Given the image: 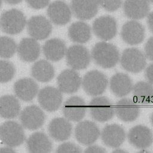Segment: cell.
I'll use <instances>...</instances> for the list:
<instances>
[{"label":"cell","instance_id":"cell-1","mask_svg":"<svg viewBox=\"0 0 153 153\" xmlns=\"http://www.w3.org/2000/svg\"><path fill=\"white\" fill-rule=\"evenodd\" d=\"M91 57L99 66L110 69L114 68L120 60V53L117 48L113 44L100 42L93 48Z\"/></svg>","mask_w":153,"mask_h":153},{"label":"cell","instance_id":"cell-2","mask_svg":"<svg viewBox=\"0 0 153 153\" xmlns=\"http://www.w3.org/2000/svg\"><path fill=\"white\" fill-rule=\"evenodd\" d=\"M26 25L24 14L17 9L4 11L0 16V28L4 33L16 35L20 33Z\"/></svg>","mask_w":153,"mask_h":153},{"label":"cell","instance_id":"cell-3","mask_svg":"<svg viewBox=\"0 0 153 153\" xmlns=\"http://www.w3.org/2000/svg\"><path fill=\"white\" fill-rule=\"evenodd\" d=\"M0 140L12 148L20 146L25 140L23 126L14 121L5 122L0 126Z\"/></svg>","mask_w":153,"mask_h":153},{"label":"cell","instance_id":"cell-4","mask_svg":"<svg viewBox=\"0 0 153 153\" xmlns=\"http://www.w3.org/2000/svg\"><path fill=\"white\" fill-rule=\"evenodd\" d=\"M120 62L123 69L134 74L142 71L147 65L145 54L136 48L126 49L120 59Z\"/></svg>","mask_w":153,"mask_h":153},{"label":"cell","instance_id":"cell-5","mask_svg":"<svg viewBox=\"0 0 153 153\" xmlns=\"http://www.w3.org/2000/svg\"><path fill=\"white\" fill-rule=\"evenodd\" d=\"M81 85L88 95L96 97L105 92L108 85V80L103 73L98 71H92L83 77Z\"/></svg>","mask_w":153,"mask_h":153},{"label":"cell","instance_id":"cell-6","mask_svg":"<svg viewBox=\"0 0 153 153\" xmlns=\"http://www.w3.org/2000/svg\"><path fill=\"white\" fill-rule=\"evenodd\" d=\"M88 108L91 117L99 122L110 120L115 114L112 104L104 97H98L93 98L89 104Z\"/></svg>","mask_w":153,"mask_h":153},{"label":"cell","instance_id":"cell-7","mask_svg":"<svg viewBox=\"0 0 153 153\" xmlns=\"http://www.w3.org/2000/svg\"><path fill=\"white\" fill-rule=\"evenodd\" d=\"M65 55L68 65L76 71L86 69L90 63L91 56L88 50L81 45L71 46Z\"/></svg>","mask_w":153,"mask_h":153},{"label":"cell","instance_id":"cell-8","mask_svg":"<svg viewBox=\"0 0 153 153\" xmlns=\"http://www.w3.org/2000/svg\"><path fill=\"white\" fill-rule=\"evenodd\" d=\"M92 30L98 38L105 41L111 40L117 32V22L111 16L99 17L93 22Z\"/></svg>","mask_w":153,"mask_h":153},{"label":"cell","instance_id":"cell-9","mask_svg":"<svg viewBox=\"0 0 153 153\" xmlns=\"http://www.w3.org/2000/svg\"><path fill=\"white\" fill-rule=\"evenodd\" d=\"M62 92L55 87L46 86L41 89L38 94V101L41 107L49 112L55 111L62 102Z\"/></svg>","mask_w":153,"mask_h":153},{"label":"cell","instance_id":"cell-10","mask_svg":"<svg viewBox=\"0 0 153 153\" xmlns=\"http://www.w3.org/2000/svg\"><path fill=\"white\" fill-rule=\"evenodd\" d=\"M22 126L33 131L41 128L44 123L46 115L43 111L37 105H30L24 108L20 114Z\"/></svg>","mask_w":153,"mask_h":153},{"label":"cell","instance_id":"cell-11","mask_svg":"<svg viewBox=\"0 0 153 153\" xmlns=\"http://www.w3.org/2000/svg\"><path fill=\"white\" fill-rule=\"evenodd\" d=\"M100 132L99 127L93 122L82 121L75 129V137L77 141L84 146H91L99 138Z\"/></svg>","mask_w":153,"mask_h":153},{"label":"cell","instance_id":"cell-12","mask_svg":"<svg viewBox=\"0 0 153 153\" xmlns=\"http://www.w3.org/2000/svg\"><path fill=\"white\" fill-rule=\"evenodd\" d=\"M29 35L36 40L47 38L52 32L51 22L43 16L32 17L26 23Z\"/></svg>","mask_w":153,"mask_h":153},{"label":"cell","instance_id":"cell-13","mask_svg":"<svg viewBox=\"0 0 153 153\" xmlns=\"http://www.w3.org/2000/svg\"><path fill=\"white\" fill-rule=\"evenodd\" d=\"M71 7L64 1H55L49 5L47 15L52 23L56 25L63 26L68 23L71 19Z\"/></svg>","mask_w":153,"mask_h":153},{"label":"cell","instance_id":"cell-14","mask_svg":"<svg viewBox=\"0 0 153 153\" xmlns=\"http://www.w3.org/2000/svg\"><path fill=\"white\" fill-rule=\"evenodd\" d=\"M128 138L130 144L136 149L146 150L153 143V134L148 127L138 125L129 131Z\"/></svg>","mask_w":153,"mask_h":153},{"label":"cell","instance_id":"cell-15","mask_svg":"<svg viewBox=\"0 0 153 153\" xmlns=\"http://www.w3.org/2000/svg\"><path fill=\"white\" fill-rule=\"evenodd\" d=\"M121 36L128 44H140L145 38V27L141 23L135 20L129 21L123 26Z\"/></svg>","mask_w":153,"mask_h":153},{"label":"cell","instance_id":"cell-16","mask_svg":"<svg viewBox=\"0 0 153 153\" xmlns=\"http://www.w3.org/2000/svg\"><path fill=\"white\" fill-rule=\"evenodd\" d=\"M62 111L68 120L80 122L85 117L86 104L82 98L76 96L71 97L64 103Z\"/></svg>","mask_w":153,"mask_h":153},{"label":"cell","instance_id":"cell-17","mask_svg":"<svg viewBox=\"0 0 153 153\" xmlns=\"http://www.w3.org/2000/svg\"><path fill=\"white\" fill-rule=\"evenodd\" d=\"M98 0H72V13L78 19L87 20L92 19L98 12Z\"/></svg>","mask_w":153,"mask_h":153},{"label":"cell","instance_id":"cell-18","mask_svg":"<svg viewBox=\"0 0 153 153\" xmlns=\"http://www.w3.org/2000/svg\"><path fill=\"white\" fill-rule=\"evenodd\" d=\"M102 141L105 146L117 149L124 142L126 134L124 129L117 124L106 126L100 133Z\"/></svg>","mask_w":153,"mask_h":153},{"label":"cell","instance_id":"cell-19","mask_svg":"<svg viewBox=\"0 0 153 153\" xmlns=\"http://www.w3.org/2000/svg\"><path fill=\"white\" fill-rule=\"evenodd\" d=\"M114 110L117 116L126 122L135 121L140 114V108L138 103L130 98L120 100L117 102Z\"/></svg>","mask_w":153,"mask_h":153},{"label":"cell","instance_id":"cell-20","mask_svg":"<svg viewBox=\"0 0 153 153\" xmlns=\"http://www.w3.org/2000/svg\"><path fill=\"white\" fill-rule=\"evenodd\" d=\"M59 89L64 93L71 94L76 92L81 85V79L76 70L66 69L57 79Z\"/></svg>","mask_w":153,"mask_h":153},{"label":"cell","instance_id":"cell-21","mask_svg":"<svg viewBox=\"0 0 153 153\" xmlns=\"http://www.w3.org/2000/svg\"><path fill=\"white\" fill-rule=\"evenodd\" d=\"M48 131L50 137L57 141H64L70 138L73 131V126L66 118H55L50 123Z\"/></svg>","mask_w":153,"mask_h":153},{"label":"cell","instance_id":"cell-22","mask_svg":"<svg viewBox=\"0 0 153 153\" xmlns=\"http://www.w3.org/2000/svg\"><path fill=\"white\" fill-rule=\"evenodd\" d=\"M148 0H125L123 3L124 14L129 19L140 20L146 17L150 12Z\"/></svg>","mask_w":153,"mask_h":153},{"label":"cell","instance_id":"cell-23","mask_svg":"<svg viewBox=\"0 0 153 153\" xmlns=\"http://www.w3.org/2000/svg\"><path fill=\"white\" fill-rule=\"evenodd\" d=\"M17 51L21 60L26 62L35 61L40 54V45L34 38H23L19 43Z\"/></svg>","mask_w":153,"mask_h":153},{"label":"cell","instance_id":"cell-24","mask_svg":"<svg viewBox=\"0 0 153 153\" xmlns=\"http://www.w3.org/2000/svg\"><path fill=\"white\" fill-rule=\"evenodd\" d=\"M16 95L24 101H31L38 92V86L31 78H23L18 80L14 85Z\"/></svg>","mask_w":153,"mask_h":153},{"label":"cell","instance_id":"cell-25","mask_svg":"<svg viewBox=\"0 0 153 153\" xmlns=\"http://www.w3.org/2000/svg\"><path fill=\"white\" fill-rule=\"evenodd\" d=\"M133 83L130 77L123 73H117L113 75L110 81L111 92L118 97L128 95L133 89Z\"/></svg>","mask_w":153,"mask_h":153},{"label":"cell","instance_id":"cell-26","mask_svg":"<svg viewBox=\"0 0 153 153\" xmlns=\"http://www.w3.org/2000/svg\"><path fill=\"white\" fill-rule=\"evenodd\" d=\"M65 43L58 38L50 39L46 42L43 47L44 55L50 61L58 62L62 59L67 53Z\"/></svg>","mask_w":153,"mask_h":153},{"label":"cell","instance_id":"cell-27","mask_svg":"<svg viewBox=\"0 0 153 153\" xmlns=\"http://www.w3.org/2000/svg\"><path fill=\"white\" fill-rule=\"evenodd\" d=\"M28 150L31 153H50L53 145L51 140L43 132L33 134L26 141Z\"/></svg>","mask_w":153,"mask_h":153},{"label":"cell","instance_id":"cell-28","mask_svg":"<svg viewBox=\"0 0 153 153\" xmlns=\"http://www.w3.org/2000/svg\"><path fill=\"white\" fill-rule=\"evenodd\" d=\"M20 111V104L18 99L11 95L0 98V116L4 119H13Z\"/></svg>","mask_w":153,"mask_h":153},{"label":"cell","instance_id":"cell-29","mask_svg":"<svg viewBox=\"0 0 153 153\" xmlns=\"http://www.w3.org/2000/svg\"><path fill=\"white\" fill-rule=\"evenodd\" d=\"M68 36L74 42L84 44L88 42L92 36L90 26L81 21L73 23L68 29Z\"/></svg>","mask_w":153,"mask_h":153},{"label":"cell","instance_id":"cell-30","mask_svg":"<svg viewBox=\"0 0 153 153\" xmlns=\"http://www.w3.org/2000/svg\"><path fill=\"white\" fill-rule=\"evenodd\" d=\"M134 100L139 104L148 105L153 103V86L149 82L141 81L132 89Z\"/></svg>","mask_w":153,"mask_h":153},{"label":"cell","instance_id":"cell-31","mask_svg":"<svg viewBox=\"0 0 153 153\" xmlns=\"http://www.w3.org/2000/svg\"><path fill=\"white\" fill-rule=\"evenodd\" d=\"M31 73L32 76L41 82H49L55 76L53 66L45 60H41L35 63L32 67Z\"/></svg>","mask_w":153,"mask_h":153},{"label":"cell","instance_id":"cell-32","mask_svg":"<svg viewBox=\"0 0 153 153\" xmlns=\"http://www.w3.org/2000/svg\"><path fill=\"white\" fill-rule=\"evenodd\" d=\"M16 42L8 36L0 37V57L4 59L11 58L17 50Z\"/></svg>","mask_w":153,"mask_h":153},{"label":"cell","instance_id":"cell-33","mask_svg":"<svg viewBox=\"0 0 153 153\" xmlns=\"http://www.w3.org/2000/svg\"><path fill=\"white\" fill-rule=\"evenodd\" d=\"M14 65L9 61L0 60V83L11 80L15 75Z\"/></svg>","mask_w":153,"mask_h":153},{"label":"cell","instance_id":"cell-34","mask_svg":"<svg viewBox=\"0 0 153 153\" xmlns=\"http://www.w3.org/2000/svg\"><path fill=\"white\" fill-rule=\"evenodd\" d=\"M98 1L99 5L110 12L118 10L123 4V0H98Z\"/></svg>","mask_w":153,"mask_h":153},{"label":"cell","instance_id":"cell-35","mask_svg":"<svg viewBox=\"0 0 153 153\" xmlns=\"http://www.w3.org/2000/svg\"><path fill=\"white\" fill-rule=\"evenodd\" d=\"M81 149L72 143H65L60 145L56 150V153H82Z\"/></svg>","mask_w":153,"mask_h":153},{"label":"cell","instance_id":"cell-36","mask_svg":"<svg viewBox=\"0 0 153 153\" xmlns=\"http://www.w3.org/2000/svg\"><path fill=\"white\" fill-rule=\"evenodd\" d=\"M28 5L36 10L42 9L49 4L50 0H26Z\"/></svg>","mask_w":153,"mask_h":153},{"label":"cell","instance_id":"cell-37","mask_svg":"<svg viewBox=\"0 0 153 153\" xmlns=\"http://www.w3.org/2000/svg\"><path fill=\"white\" fill-rule=\"evenodd\" d=\"M145 56L150 60L153 62V36L150 38L145 45Z\"/></svg>","mask_w":153,"mask_h":153},{"label":"cell","instance_id":"cell-38","mask_svg":"<svg viewBox=\"0 0 153 153\" xmlns=\"http://www.w3.org/2000/svg\"><path fill=\"white\" fill-rule=\"evenodd\" d=\"M105 149L98 146H91L88 147L84 151L86 153H106Z\"/></svg>","mask_w":153,"mask_h":153},{"label":"cell","instance_id":"cell-39","mask_svg":"<svg viewBox=\"0 0 153 153\" xmlns=\"http://www.w3.org/2000/svg\"><path fill=\"white\" fill-rule=\"evenodd\" d=\"M145 76L148 82L153 85V63L150 65L146 69Z\"/></svg>","mask_w":153,"mask_h":153},{"label":"cell","instance_id":"cell-40","mask_svg":"<svg viewBox=\"0 0 153 153\" xmlns=\"http://www.w3.org/2000/svg\"><path fill=\"white\" fill-rule=\"evenodd\" d=\"M147 25L150 31L153 33V11L147 15Z\"/></svg>","mask_w":153,"mask_h":153},{"label":"cell","instance_id":"cell-41","mask_svg":"<svg viewBox=\"0 0 153 153\" xmlns=\"http://www.w3.org/2000/svg\"><path fill=\"white\" fill-rule=\"evenodd\" d=\"M0 153H15V151L12 147L7 146L0 148Z\"/></svg>","mask_w":153,"mask_h":153},{"label":"cell","instance_id":"cell-42","mask_svg":"<svg viewBox=\"0 0 153 153\" xmlns=\"http://www.w3.org/2000/svg\"><path fill=\"white\" fill-rule=\"evenodd\" d=\"M6 3L10 5H15L20 3L23 0H4Z\"/></svg>","mask_w":153,"mask_h":153},{"label":"cell","instance_id":"cell-43","mask_svg":"<svg viewBox=\"0 0 153 153\" xmlns=\"http://www.w3.org/2000/svg\"><path fill=\"white\" fill-rule=\"evenodd\" d=\"M113 153H128L126 152V151L122 150V149H116L114 151H113Z\"/></svg>","mask_w":153,"mask_h":153},{"label":"cell","instance_id":"cell-44","mask_svg":"<svg viewBox=\"0 0 153 153\" xmlns=\"http://www.w3.org/2000/svg\"><path fill=\"white\" fill-rule=\"evenodd\" d=\"M151 121H152V123L153 125V113L152 114V116H151Z\"/></svg>","mask_w":153,"mask_h":153},{"label":"cell","instance_id":"cell-45","mask_svg":"<svg viewBox=\"0 0 153 153\" xmlns=\"http://www.w3.org/2000/svg\"><path fill=\"white\" fill-rule=\"evenodd\" d=\"M2 0H0V7H1V4H2Z\"/></svg>","mask_w":153,"mask_h":153},{"label":"cell","instance_id":"cell-46","mask_svg":"<svg viewBox=\"0 0 153 153\" xmlns=\"http://www.w3.org/2000/svg\"><path fill=\"white\" fill-rule=\"evenodd\" d=\"M148 1H149V2H150L153 4V0H148Z\"/></svg>","mask_w":153,"mask_h":153}]
</instances>
